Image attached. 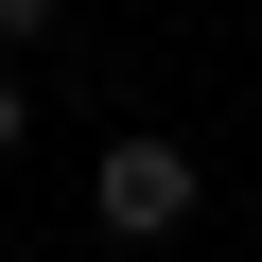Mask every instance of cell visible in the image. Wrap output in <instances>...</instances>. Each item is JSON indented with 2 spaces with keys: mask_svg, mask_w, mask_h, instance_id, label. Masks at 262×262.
<instances>
[{
  "mask_svg": "<svg viewBox=\"0 0 262 262\" xmlns=\"http://www.w3.org/2000/svg\"><path fill=\"white\" fill-rule=\"evenodd\" d=\"M88 210H105L122 245H158V227H192V158H175V140H105V175H88Z\"/></svg>",
  "mask_w": 262,
  "mask_h": 262,
  "instance_id": "obj_1",
  "label": "cell"
},
{
  "mask_svg": "<svg viewBox=\"0 0 262 262\" xmlns=\"http://www.w3.org/2000/svg\"><path fill=\"white\" fill-rule=\"evenodd\" d=\"M0 35H53V0H0Z\"/></svg>",
  "mask_w": 262,
  "mask_h": 262,
  "instance_id": "obj_2",
  "label": "cell"
},
{
  "mask_svg": "<svg viewBox=\"0 0 262 262\" xmlns=\"http://www.w3.org/2000/svg\"><path fill=\"white\" fill-rule=\"evenodd\" d=\"M0 158H18V88H0Z\"/></svg>",
  "mask_w": 262,
  "mask_h": 262,
  "instance_id": "obj_3",
  "label": "cell"
}]
</instances>
